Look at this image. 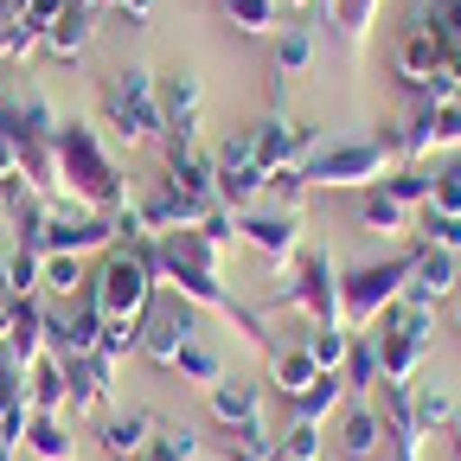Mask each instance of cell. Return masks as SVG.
<instances>
[{
    "label": "cell",
    "instance_id": "f546056e",
    "mask_svg": "<svg viewBox=\"0 0 461 461\" xmlns=\"http://www.w3.org/2000/svg\"><path fill=\"white\" fill-rule=\"evenodd\" d=\"M276 461H321V423L288 417V429L276 436Z\"/></svg>",
    "mask_w": 461,
    "mask_h": 461
},
{
    "label": "cell",
    "instance_id": "7bdbcfd3",
    "mask_svg": "<svg viewBox=\"0 0 461 461\" xmlns=\"http://www.w3.org/2000/svg\"><path fill=\"white\" fill-rule=\"evenodd\" d=\"M109 7H122L129 20H154V0H109Z\"/></svg>",
    "mask_w": 461,
    "mask_h": 461
},
{
    "label": "cell",
    "instance_id": "cb8c5ba5",
    "mask_svg": "<svg viewBox=\"0 0 461 461\" xmlns=\"http://www.w3.org/2000/svg\"><path fill=\"white\" fill-rule=\"evenodd\" d=\"M84 288H90L84 257H58V250L45 257V282H39V295H45V302H77Z\"/></svg>",
    "mask_w": 461,
    "mask_h": 461
},
{
    "label": "cell",
    "instance_id": "681fc988",
    "mask_svg": "<svg viewBox=\"0 0 461 461\" xmlns=\"http://www.w3.org/2000/svg\"><path fill=\"white\" fill-rule=\"evenodd\" d=\"M250 461H276V455H250Z\"/></svg>",
    "mask_w": 461,
    "mask_h": 461
},
{
    "label": "cell",
    "instance_id": "44dd1931",
    "mask_svg": "<svg viewBox=\"0 0 461 461\" xmlns=\"http://www.w3.org/2000/svg\"><path fill=\"white\" fill-rule=\"evenodd\" d=\"M154 429H160V423H154L148 411H122V417H109V423H103V448H109L115 461H135V455L154 442Z\"/></svg>",
    "mask_w": 461,
    "mask_h": 461
},
{
    "label": "cell",
    "instance_id": "4fadbf2b",
    "mask_svg": "<svg viewBox=\"0 0 461 461\" xmlns=\"http://www.w3.org/2000/svg\"><path fill=\"white\" fill-rule=\"evenodd\" d=\"M65 366V391H71V403L65 411H96V403L109 397V378H115V359H103V353H71V359H58Z\"/></svg>",
    "mask_w": 461,
    "mask_h": 461
},
{
    "label": "cell",
    "instance_id": "60d3db41",
    "mask_svg": "<svg viewBox=\"0 0 461 461\" xmlns=\"http://www.w3.org/2000/svg\"><path fill=\"white\" fill-rule=\"evenodd\" d=\"M20 302H26V295H14V282H7V257H0V346H7V333H14Z\"/></svg>",
    "mask_w": 461,
    "mask_h": 461
},
{
    "label": "cell",
    "instance_id": "74e56055",
    "mask_svg": "<svg viewBox=\"0 0 461 461\" xmlns=\"http://www.w3.org/2000/svg\"><path fill=\"white\" fill-rule=\"evenodd\" d=\"M103 359H122V353H141V321H103V339H96Z\"/></svg>",
    "mask_w": 461,
    "mask_h": 461
},
{
    "label": "cell",
    "instance_id": "8992f818",
    "mask_svg": "<svg viewBox=\"0 0 461 461\" xmlns=\"http://www.w3.org/2000/svg\"><path fill=\"white\" fill-rule=\"evenodd\" d=\"M238 238H250V250L269 263V276H288L302 263V212L295 205H257V212H238Z\"/></svg>",
    "mask_w": 461,
    "mask_h": 461
},
{
    "label": "cell",
    "instance_id": "ffe728a7",
    "mask_svg": "<svg viewBox=\"0 0 461 461\" xmlns=\"http://www.w3.org/2000/svg\"><path fill=\"white\" fill-rule=\"evenodd\" d=\"M359 218H366V230H378V238H403V230L417 224V212L403 205V199H391V186H366Z\"/></svg>",
    "mask_w": 461,
    "mask_h": 461
},
{
    "label": "cell",
    "instance_id": "5b68a950",
    "mask_svg": "<svg viewBox=\"0 0 461 461\" xmlns=\"http://www.w3.org/2000/svg\"><path fill=\"white\" fill-rule=\"evenodd\" d=\"M403 282H411V250H397L384 263H366L339 282V308H346V327L353 333H372V321L403 295Z\"/></svg>",
    "mask_w": 461,
    "mask_h": 461
},
{
    "label": "cell",
    "instance_id": "7402d4cb",
    "mask_svg": "<svg viewBox=\"0 0 461 461\" xmlns=\"http://www.w3.org/2000/svg\"><path fill=\"white\" fill-rule=\"evenodd\" d=\"M411 417H417L423 436H436V429L455 423V397H448L436 378H411Z\"/></svg>",
    "mask_w": 461,
    "mask_h": 461
},
{
    "label": "cell",
    "instance_id": "f6af8a7d",
    "mask_svg": "<svg viewBox=\"0 0 461 461\" xmlns=\"http://www.w3.org/2000/svg\"><path fill=\"white\" fill-rule=\"evenodd\" d=\"M20 14H14V0H0V26H14Z\"/></svg>",
    "mask_w": 461,
    "mask_h": 461
},
{
    "label": "cell",
    "instance_id": "8d00e7d4",
    "mask_svg": "<svg viewBox=\"0 0 461 461\" xmlns=\"http://www.w3.org/2000/svg\"><path fill=\"white\" fill-rule=\"evenodd\" d=\"M250 167H257V129L238 135V141H224V148L212 154V173H218V180H230V173H250Z\"/></svg>",
    "mask_w": 461,
    "mask_h": 461
},
{
    "label": "cell",
    "instance_id": "e0dca14e",
    "mask_svg": "<svg viewBox=\"0 0 461 461\" xmlns=\"http://www.w3.org/2000/svg\"><path fill=\"white\" fill-rule=\"evenodd\" d=\"M384 448V417L372 411V403H346V417H339V455L346 461H372Z\"/></svg>",
    "mask_w": 461,
    "mask_h": 461
},
{
    "label": "cell",
    "instance_id": "e575fe53",
    "mask_svg": "<svg viewBox=\"0 0 461 461\" xmlns=\"http://www.w3.org/2000/svg\"><path fill=\"white\" fill-rule=\"evenodd\" d=\"M7 282H14V295H39V282H45V257L32 244H14L7 257Z\"/></svg>",
    "mask_w": 461,
    "mask_h": 461
},
{
    "label": "cell",
    "instance_id": "30bf717a",
    "mask_svg": "<svg viewBox=\"0 0 461 461\" xmlns=\"http://www.w3.org/2000/svg\"><path fill=\"white\" fill-rule=\"evenodd\" d=\"M461 288V257L455 250H436V244H411V282H403V295L411 302H448Z\"/></svg>",
    "mask_w": 461,
    "mask_h": 461
},
{
    "label": "cell",
    "instance_id": "f907efd6",
    "mask_svg": "<svg viewBox=\"0 0 461 461\" xmlns=\"http://www.w3.org/2000/svg\"><path fill=\"white\" fill-rule=\"evenodd\" d=\"M288 7H308V0H288Z\"/></svg>",
    "mask_w": 461,
    "mask_h": 461
},
{
    "label": "cell",
    "instance_id": "f35d334b",
    "mask_svg": "<svg viewBox=\"0 0 461 461\" xmlns=\"http://www.w3.org/2000/svg\"><path fill=\"white\" fill-rule=\"evenodd\" d=\"M378 186H391V199H403L411 212H423V205H429V173H417V167L391 173V180H378Z\"/></svg>",
    "mask_w": 461,
    "mask_h": 461
},
{
    "label": "cell",
    "instance_id": "9a60e30c",
    "mask_svg": "<svg viewBox=\"0 0 461 461\" xmlns=\"http://www.w3.org/2000/svg\"><path fill=\"white\" fill-rule=\"evenodd\" d=\"M205 397H212V417H218L230 436L263 423V391H257V384H244V378H224V384H212Z\"/></svg>",
    "mask_w": 461,
    "mask_h": 461
},
{
    "label": "cell",
    "instance_id": "b9f144b4",
    "mask_svg": "<svg viewBox=\"0 0 461 461\" xmlns=\"http://www.w3.org/2000/svg\"><path fill=\"white\" fill-rule=\"evenodd\" d=\"M0 180H20V148H14L7 129H0Z\"/></svg>",
    "mask_w": 461,
    "mask_h": 461
},
{
    "label": "cell",
    "instance_id": "ee69618b",
    "mask_svg": "<svg viewBox=\"0 0 461 461\" xmlns=\"http://www.w3.org/2000/svg\"><path fill=\"white\" fill-rule=\"evenodd\" d=\"M448 442H455V461H461V417L448 423Z\"/></svg>",
    "mask_w": 461,
    "mask_h": 461
},
{
    "label": "cell",
    "instance_id": "ba28073f",
    "mask_svg": "<svg viewBox=\"0 0 461 461\" xmlns=\"http://www.w3.org/2000/svg\"><path fill=\"white\" fill-rule=\"evenodd\" d=\"M186 339H199V308L186 295H154V308L141 314V353L173 372V359H180Z\"/></svg>",
    "mask_w": 461,
    "mask_h": 461
},
{
    "label": "cell",
    "instance_id": "484cf974",
    "mask_svg": "<svg viewBox=\"0 0 461 461\" xmlns=\"http://www.w3.org/2000/svg\"><path fill=\"white\" fill-rule=\"evenodd\" d=\"M173 372H180L186 384H199V391H212V384H224V359L212 353L205 339H186L180 346V359H173Z\"/></svg>",
    "mask_w": 461,
    "mask_h": 461
},
{
    "label": "cell",
    "instance_id": "603a6c76",
    "mask_svg": "<svg viewBox=\"0 0 461 461\" xmlns=\"http://www.w3.org/2000/svg\"><path fill=\"white\" fill-rule=\"evenodd\" d=\"M314 384H321V366H314L308 346H288V353L276 346V391H282L288 403H295V397H308Z\"/></svg>",
    "mask_w": 461,
    "mask_h": 461
},
{
    "label": "cell",
    "instance_id": "83f0119b",
    "mask_svg": "<svg viewBox=\"0 0 461 461\" xmlns=\"http://www.w3.org/2000/svg\"><path fill=\"white\" fill-rule=\"evenodd\" d=\"M339 403H346V378H339V372H321V384H314L308 397H295L288 411H295V417H308V423H327V417L339 411Z\"/></svg>",
    "mask_w": 461,
    "mask_h": 461
},
{
    "label": "cell",
    "instance_id": "1f68e13d",
    "mask_svg": "<svg viewBox=\"0 0 461 461\" xmlns=\"http://www.w3.org/2000/svg\"><path fill=\"white\" fill-rule=\"evenodd\" d=\"M417 244H436V250H455V257H461V218L423 205V212H417Z\"/></svg>",
    "mask_w": 461,
    "mask_h": 461
},
{
    "label": "cell",
    "instance_id": "2e32d148",
    "mask_svg": "<svg viewBox=\"0 0 461 461\" xmlns=\"http://www.w3.org/2000/svg\"><path fill=\"white\" fill-rule=\"evenodd\" d=\"M167 180L180 193H199V199H218V173H212V154L199 141H167Z\"/></svg>",
    "mask_w": 461,
    "mask_h": 461
},
{
    "label": "cell",
    "instance_id": "8fae6325",
    "mask_svg": "<svg viewBox=\"0 0 461 461\" xmlns=\"http://www.w3.org/2000/svg\"><path fill=\"white\" fill-rule=\"evenodd\" d=\"M160 135L167 141H199V77L173 71L160 84Z\"/></svg>",
    "mask_w": 461,
    "mask_h": 461
},
{
    "label": "cell",
    "instance_id": "6da1fadb",
    "mask_svg": "<svg viewBox=\"0 0 461 461\" xmlns=\"http://www.w3.org/2000/svg\"><path fill=\"white\" fill-rule=\"evenodd\" d=\"M51 167H58V193H71L84 212H115L129 199L122 173H115V160L103 154V141H96L90 122H58Z\"/></svg>",
    "mask_w": 461,
    "mask_h": 461
},
{
    "label": "cell",
    "instance_id": "bcb514c9",
    "mask_svg": "<svg viewBox=\"0 0 461 461\" xmlns=\"http://www.w3.org/2000/svg\"><path fill=\"white\" fill-rule=\"evenodd\" d=\"M7 199H14V193H7V180H0V218H7Z\"/></svg>",
    "mask_w": 461,
    "mask_h": 461
},
{
    "label": "cell",
    "instance_id": "4dcf8cb0",
    "mask_svg": "<svg viewBox=\"0 0 461 461\" xmlns=\"http://www.w3.org/2000/svg\"><path fill=\"white\" fill-rule=\"evenodd\" d=\"M314 65V32L308 26H288L282 45H276V77H302Z\"/></svg>",
    "mask_w": 461,
    "mask_h": 461
},
{
    "label": "cell",
    "instance_id": "52a82bcc",
    "mask_svg": "<svg viewBox=\"0 0 461 461\" xmlns=\"http://www.w3.org/2000/svg\"><path fill=\"white\" fill-rule=\"evenodd\" d=\"M39 257H90V250H115V212H51L45 230H39Z\"/></svg>",
    "mask_w": 461,
    "mask_h": 461
},
{
    "label": "cell",
    "instance_id": "d4e9b609",
    "mask_svg": "<svg viewBox=\"0 0 461 461\" xmlns=\"http://www.w3.org/2000/svg\"><path fill=\"white\" fill-rule=\"evenodd\" d=\"M346 391H378L384 366H378V339L372 333H353V346H346V366H339Z\"/></svg>",
    "mask_w": 461,
    "mask_h": 461
},
{
    "label": "cell",
    "instance_id": "c3c4849f",
    "mask_svg": "<svg viewBox=\"0 0 461 461\" xmlns=\"http://www.w3.org/2000/svg\"><path fill=\"white\" fill-rule=\"evenodd\" d=\"M321 7H327V14H333V7H339V0H321Z\"/></svg>",
    "mask_w": 461,
    "mask_h": 461
},
{
    "label": "cell",
    "instance_id": "4316f807",
    "mask_svg": "<svg viewBox=\"0 0 461 461\" xmlns=\"http://www.w3.org/2000/svg\"><path fill=\"white\" fill-rule=\"evenodd\" d=\"M26 448H32L39 461H71V455H77L71 429L58 423V417H32V423H26Z\"/></svg>",
    "mask_w": 461,
    "mask_h": 461
},
{
    "label": "cell",
    "instance_id": "ab89813d",
    "mask_svg": "<svg viewBox=\"0 0 461 461\" xmlns=\"http://www.w3.org/2000/svg\"><path fill=\"white\" fill-rule=\"evenodd\" d=\"M429 205H436V212H455V218H461V173H448V167L436 173V180H429Z\"/></svg>",
    "mask_w": 461,
    "mask_h": 461
},
{
    "label": "cell",
    "instance_id": "f1b7e54d",
    "mask_svg": "<svg viewBox=\"0 0 461 461\" xmlns=\"http://www.w3.org/2000/svg\"><path fill=\"white\" fill-rule=\"evenodd\" d=\"M224 20L238 26V32H250V39H263L282 20V0H224Z\"/></svg>",
    "mask_w": 461,
    "mask_h": 461
},
{
    "label": "cell",
    "instance_id": "7dc6e473",
    "mask_svg": "<svg viewBox=\"0 0 461 461\" xmlns=\"http://www.w3.org/2000/svg\"><path fill=\"white\" fill-rule=\"evenodd\" d=\"M455 327H461V288H455Z\"/></svg>",
    "mask_w": 461,
    "mask_h": 461
},
{
    "label": "cell",
    "instance_id": "3957f363",
    "mask_svg": "<svg viewBox=\"0 0 461 461\" xmlns=\"http://www.w3.org/2000/svg\"><path fill=\"white\" fill-rule=\"evenodd\" d=\"M103 122L122 135L129 148H135V141H154V135H160V84H154L141 65L103 77Z\"/></svg>",
    "mask_w": 461,
    "mask_h": 461
},
{
    "label": "cell",
    "instance_id": "836d02e7",
    "mask_svg": "<svg viewBox=\"0 0 461 461\" xmlns=\"http://www.w3.org/2000/svg\"><path fill=\"white\" fill-rule=\"evenodd\" d=\"M199 455V436L180 423V429H154V442L135 455V461H193Z\"/></svg>",
    "mask_w": 461,
    "mask_h": 461
},
{
    "label": "cell",
    "instance_id": "ac0fdd59",
    "mask_svg": "<svg viewBox=\"0 0 461 461\" xmlns=\"http://www.w3.org/2000/svg\"><path fill=\"white\" fill-rule=\"evenodd\" d=\"M90 39H96V14H90V7H65V14L45 26V51L65 58V65L90 51Z\"/></svg>",
    "mask_w": 461,
    "mask_h": 461
},
{
    "label": "cell",
    "instance_id": "277c9868",
    "mask_svg": "<svg viewBox=\"0 0 461 461\" xmlns=\"http://www.w3.org/2000/svg\"><path fill=\"white\" fill-rule=\"evenodd\" d=\"M276 308H302L314 327H346V308H339V269L327 250H302V263L282 276L276 288Z\"/></svg>",
    "mask_w": 461,
    "mask_h": 461
},
{
    "label": "cell",
    "instance_id": "d6986e66",
    "mask_svg": "<svg viewBox=\"0 0 461 461\" xmlns=\"http://www.w3.org/2000/svg\"><path fill=\"white\" fill-rule=\"evenodd\" d=\"M26 403H32V417H58L71 403L65 391V366H58V353H45L32 372H26Z\"/></svg>",
    "mask_w": 461,
    "mask_h": 461
},
{
    "label": "cell",
    "instance_id": "7c38bea8",
    "mask_svg": "<svg viewBox=\"0 0 461 461\" xmlns=\"http://www.w3.org/2000/svg\"><path fill=\"white\" fill-rule=\"evenodd\" d=\"M321 148V135L314 129H295V122H263L257 129V167L263 173H276V167H308V154Z\"/></svg>",
    "mask_w": 461,
    "mask_h": 461
},
{
    "label": "cell",
    "instance_id": "d6a6232c",
    "mask_svg": "<svg viewBox=\"0 0 461 461\" xmlns=\"http://www.w3.org/2000/svg\"><path fill=\"white\" fill-rule=\"evenodd\" d=\"M378 7H384V0H339V7H333L339 39H346V45H366V32H372V20H378Z\"/></svg>",
    "mask_w": 461,
    "mask_h": 461
},
{
    "label": "cell",
    "instance_id": "5bb4252c",
    "mask_svg": "<svg viewBox=\"0 0 461 461\" xmlns=\"http://www.w3.org/2000/svg\"><path fill=\"white\" fill-rule=\"evenodd\" d=\"M384 442H391V461H423V429L411 417V384H384Z\"/></svg>",
    "mask_w": 461,
    "mask_h": 461
},
{
    "label": "cell",
    "instance_id": "9c48e42d",
    "mask_svg": "<svg viewBox=\"0 0 461 461\" xmlns=\"http://www.w3.org/2000/svg\"><path fill=\"white\" fill-rule=\"evenodd\" d=\"M436 148H461V96H442V103H423L417 122L397 135V160H429Z\"/></svg>",
    "mask_w": 461,
    "mask_h": 461
},
{
    "label": "cell",
    "instance_id": "7a4b0ae2",
    "mask_svg": "<svg viewBox=\"0 0 461 461\" xmlns=\"http://www.w3.org/2000/svg\"><path fill=\"white\" fill-rule=\"evenodd\" d=\"M391 141L384 135H366V141H321L308 154V186H378L391 180Z\"/></svg>",
    "mask_w": 461,
    "mask_h": 461
},
{
    "label": "cell",
    "instance_id": "d590c367",
    "mask_svg": "<svg viewBox=\"0 0 461 461\" xmlns=\"http://www.w3.org/2000/svg\"><path fill=\"white\" fill-rule=\"evenodd\" d=\"M346 346H353V327H314L308 353H314L321 372H339V366H346Z\"/></svg>",
    "mask_w": 461,
    "mask_h": 461
}]
</instances>
